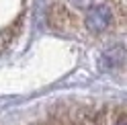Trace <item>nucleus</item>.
<instances>
[{"instance_id":"nucleus-3","label":"nucleus","mask_w":127,"mask_h":125,"mask_svg":"<svg viewBox=\"0 0 127 125\" xmlns=\"http://www.w3.org/2000/svg\"><path fill=\"white\" fill-rule=\"evenodd\" d=\"M72 2H76L78 6H88V4H90V0H72Z\"/></svg>"},{"instance_id":"nucleus-2","label":"nucleus","mask_w":127,"mask_h":125,"mask_svg":"<svg viewBox=\"0 0 127 125\" xmlns=\"http://www.w3.org/2000/svg\"><path fill=\"white\" fill-rule=\"evenodd\" d=\"M49 21H51V25L53 27H58V29H68V27H72V14H70L66 8H62V6H53L51 12H49Z\"/></svg>"},{"instance_id":"nucleus-1","label":"nucleus","mask_w":127,"mask_h":125,"mask_svg":"<svg viewBox=\"0 0 127 125\" xmlns=\"http://www.w3.org/2000/svg\"><path fill=\"white\" fill-rule=\"evenodd\" d=\"M109 21H111V12H109V8H105V6L90 10L88 19H86L88 27H90V29H94V31H102V29H107Z\"/></svg>"}]
</instances>
